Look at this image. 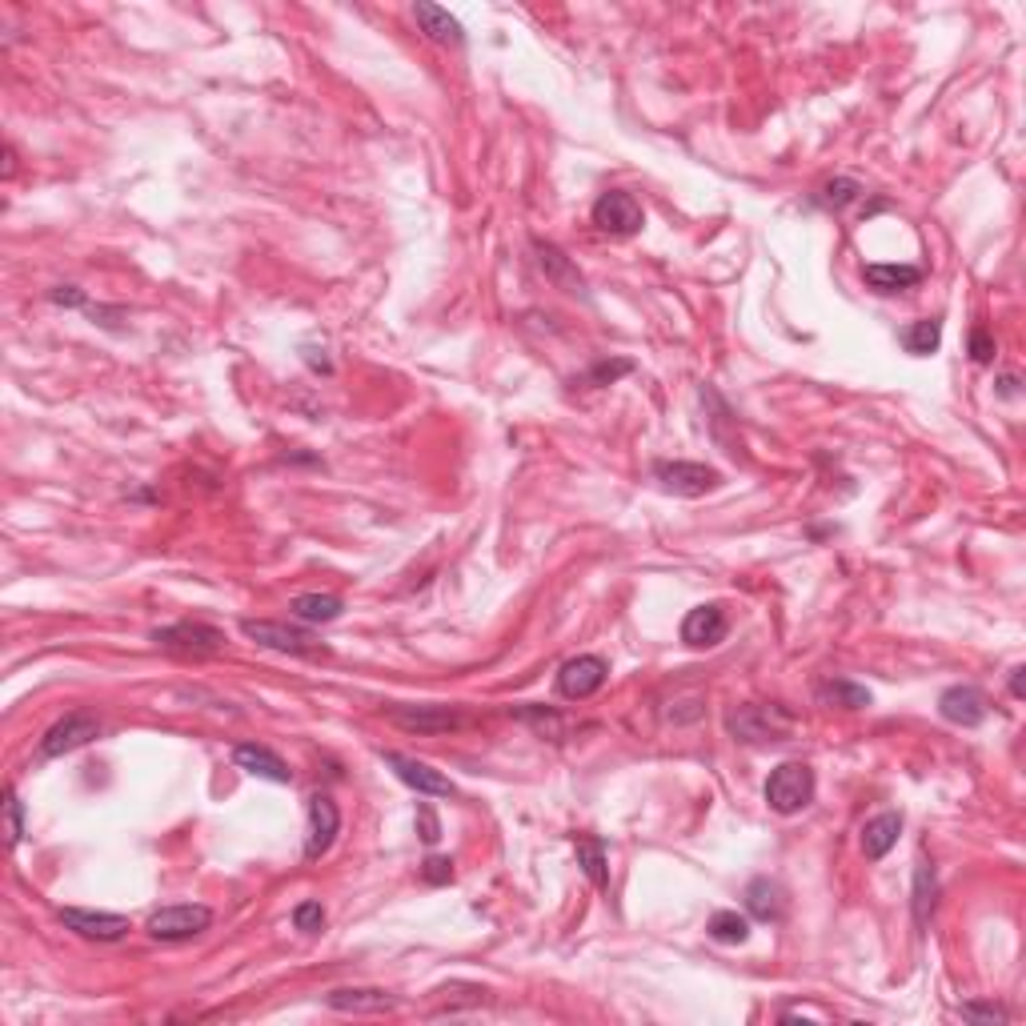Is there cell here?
Wrapping results in <instances>:
<instances>
[{"mask_svg":"<svg viewBox=\"0 0 1026 1026\" xmlns=\"http://www.w3.org/2000/svg\"><path fill=\"white\" fill-rule=\"evenodd\" d=\"M413 21L422 25V33L429 40H437V44H465V28H461L458 16H449V9H441V4H413Z\"/></svg>","mask_w":1026,"mask_h":1026,"instance_id":"d6986e66","label":"cell"},{"mask_svg":"<svg viewBox=\"0 0 1026 1026\" xmlns=\"http://www.w3.org/2000/svg\"><path fill=\"white\" fill-rule=\"evenodd\" d=\"M1014 385H1018V377H1011V373H1006V377L999 382V394H1002V397H1014V394H1018Z\"/></svg>","mask_w":1026,"mask_h":1026,"instance_id":"ab89813d","label":"cell"},{"mask_svg":"<svg viewBox=\"0 0 1026 1026\" xmlns=\"http://www.w3.org/2000/svg\"><path fill=\"white\" fill-rule=\"evenodd\" d=\"M726 610L722 605H694L690 614L682 618V642L694 645V650H710L726 638Z\"/></svg>","mask_w":1026,"mask_h":1026,"instance_id":"9a60e30c","label":"cell"},{"mask_svg":"<svg viewBox=\"0 0 1026 1026\" xmlns=\"http://www.w3.org/2000/svg\"><path fill=\"white\" fill-rule=\"evenodd\" d=\"M293 926L305 931V935H317V931L325 926V910H321V902H297V907H293Z\"/></svg>","mask_w":1026,"mask_h":1026,"instance_id":"d6a6232c","label":"cell"},{"mask_svg":"<svg viewBox=\"0 0 1026 1026\" xmlns=\"http://www.w3.org/2000/svg\"><path fill=\"white\" fill-rule=\"evenodd\" d=\"M92 738H101V722L85 710H73L65 714L61 722H53L44 730V738H40V758H65V754L89 746Z\"/></svg>","mask_w":1026,"mask_h":1026,"instance_id":"ba28073f","label":"cell"},{"mask_svg":"<svg viewBox=\"0 0 1026 1026\" xmlns=\"http://www.w3.org/2000/svg\"><path fill=\"white\" fill-rule=\"evenodd\" d=\"M654 477L666 493H678V498H702L722 486V474L702 461H654Z\"/></svg>","mask_w":1026,"mask_h":1026,"instance_id":"8992f818","label":"cell"},{"mask_svg":"<svg viewBox=\"0 0 1026 1026\" xmlns=\"http://www.w3.org/2000/svg\"><path fill=\"white\" fill-rule=\"evenodd\" d=\"M385 766H394V774L406 782L409 790H418V794H425V798H453L458 794V786L449 782L446 774H437L434 766L418 762V758H409V754H385Z\"/></svg>","mask_w":1026,"mask_h":1026,"instance_id":"4fadbf2b","label":"cell"},{"mask_svg":"<svg viewBox=\"0 0 1026 1026\" xmlns=\"http://www.w3.org/2000/svg\"><path fill=\"white\" fill-rule=\"evenodd\" d=\"M1023 674H1026V670H1023V666H1014V670H1011V694H1014V697H1026V685H1023Z\"/></svg>","mask_w":1026,"mask_h":1026,"instance_id":"74e56055","label":"cell"},{"mask_svg":"<svg viewBox=\"0 0 1026 1026\" xmlns=\"http://www.w3.org/2000/svg\"><path fill=\"white\" fill-rule=\"evenodd\" d=\"M790 726H794V718L778 706H738V710L726 714V730L738 742H782L790 734Z\"/></svg>","mask_w":1026,"mask_h":1026,"instance_id":"3957f363","label":"cell"},{"mask_svg":"<svg viewBox=\"0 0 1026 1026\" xmlns=\"http://www.w3.org/2000/svg\"><path fill=\"white\" fill-rule=\"evenodd\" d=\"M898 834H902V815H895V810H886V815L870 818L867 826H862V855L870 858V862H878V858H886L890 850H895Z\"/></svg>","mask_w":1026,"mask_h":1026,"instance_id":"ffe728a7","label":"cell"},{"mask_svg":"<svg viewBox=\"0 0 1026 1026\" xmlns=\"http://www.w3.org/2000/svg\"><path fill=\"white\" fill-rule=\"evenodd\" d=\"M49 302L65 305V309H80V305H85V293H80L77 285H56V290L49 293Z\"/></svg>","mask_w":1026,"mask_h":1026,"instance_id":"8d00e7d4","label":"cell"},{"mask_svg":"<svg viewBox=\"0 0 1026 1026\" xmlns=\"http://www.w3.org/2000/svg\"><path fill=\"white\" fill-rule=\"evenodd\" d=\"M418 834H422V843H429V846L441 838V822H437L434 806L429 803H418Z\"/></svg>","mask_w":1026,"mask_h":1026,"instance_id":"d590c367","label":"cell"},{"mask_svg":"<svg viewBox=\"0 0 1026 1026\" xmlns=\"http://www.w3.org/2000/svg\"><path fill=\"white\" fill-rule=\"evenodd\" d=\"M534 253H538V269L546 277H550L557 290L566 293H586V281H581L578 265L569 261L566 253L557 249V245H550V241H534Z\"/></svg>","mask_w":1026,"mask_h":1026,"instance_id":"ac0fdd59","label":"cell"},{"mask_svg":"<svg viewBox=\"0 0 1026 1026\" xmlns=\"http://www.w3.org/2000/svg\"><path fill=\"white\" fill-rule=\"evenodd\" d=\"M862 277H867V285L874 293H902V290H914L922 281V269L919 265H867L862 269Z\"/></svg>","mask_w":1026,"mask_h":1026,"instance_id":"44dd1931","label":"cell"},{"mask_svg":"<svg viewBox=\"0 0 1026 1026\" xmlns=\"http://www.w3.org/2000/svg\"><path fill=\"white\" fill-rule=\"evenodd\" d=\"M345 602L337 593H297L293 598V614L302 621H337Z\"/></svg>","mask_w":1026,"mask_h":1026,"instance_id":"cb8c5ba5","label":"cell"},{"mask_svg":"<svg viewBox=\"0 0 1026 1026\" xmlns=\"http://www.w3.org/2000/svg\"><path fill=\"white\" fill-rule=\"evenodd\" d=\"M325 1006L342 1014H382V1011H394L397 999L389 990H377V987H342L325 995Z\"/></svg>","mask_w":1026,"mask_h":1026,"instance_id":"e0dca14e","label":"cell"},{"mask_svg":"<svg viewBox=\"0 0 1026 1026\" xmlns=\"http://www.w3.org/2000/svg\"><path fill=\"white\" fill-rule=\"evenodd\" d=\"M626 373H633L630 357H618V361H598V365L586 373V385H614L618 377H626Z\"/></svg>","mask_w":1026,"mask_h":1026,"instance_id":"1f68e13d","label":"cell"},{"mask_svg":"<svg viewBox=\"0 0 1026 1026\" xmlns=\"http://www.w3.org/2000/svg\"><path fill=\"white\" fill-rule=\"evenodd\" d=\"M971 357L978 365H990V361H995V337L987 333V325H974L971 330Z\"/></svg>","mask_w":1026,"mask_h":1026,"instance_id":"e575fe53","label":"cell"},{"mask_svg":"<svg viewBox=\"0 0 1026 1026\" xmlns=\"http://www.w3.org/2000/svg\"><path fill=\"white\" fill-rule=\"evenodd\" d=\"M213 926V910L201 907V902H177V907H165L149 919V938L157 942H189V938L205 935Z\"/></svg>","mask_w":1026,"mask_h":1026,"instance_id":"277c9868","label":"cell"},{"mask_svg":"<svg viewBox=\"0 0 1026 1026\" xmlns=\"http://www.w3.org/2000/svg\"><path fill=\"white\" fill-rule=\"evenodd\" d=\"M931 910H935V870L919 862V870H914V919H919V926L931 919Z\"/></svg>","mask_w":1026,"mask_h":1026,"instance_id":"f1b7e54d","label":"cell"},{"mask_svg":"<svg viewBox=\"0 0 1026 1026\" xmlns=\"http://www.w3.org/2000/svg\"><path fill=\"white\" fill-rule=\"evenodd\" d=\"M578 867L581 874L598 886V890H610V867H605V843L602 838H593V834H581L578 843Z\"/></svg>","mask_w":1026,"mask_h":1026,"instance_id":"603a6c76","label":"cell"},{"mask_svg":"<svg viewBox=\"0 0 1026 1026\" xmlns=\"http://www.w3.org/2000/svg\"><path fill=\"white\" fill-rule=\"evenodd\" d=\"M593 225H598L602 233H610V238H633L645 225V217H642V205H638L630 193L610 189V193H602V197L593 201Z\"/></svg>","mask_w":1026,"mask_h":1026,"instance_id":"9c48e42d","label":"cell"},{"mask_svg":"<svg viewBox=\"0 0 1026 1026\" xmlns=\"http://www.w3.org/2000/svg\"><path fill=\"white\" fill-rule=\"evenodd\" d=\"M61 922H65V931H73V935H80V938H89V942H120V938L132 931L125 914H108V910L65 907V910H61Z\"/></svg>","mask_w":1026,"mask_h":1026,"instance_id":"30bf717a","label":"cell"},{"mask_svg":"<svg viewBox=\"0 0 1026 1026\" xmlns=\"http://www.w3.org/2000/svg\"><path fill=\"white\" fill-rule=\"evenodd\" d=\"M746 910H751L758 922H778L786 914V895L774 878H754L746 886Z\"/></svg>","mask_w":1026,"mask_h":1026,"instance_id":"7402d4cb","label":"cell"},{"mask_svg":"<svg viewBox=\"0 0 1026 1026\" xmlns=\"http://www.w3.org/2000/svg\"><path fill=\"white\" fill-rule=\"evenodd\" d=\"M818 697H822V702H834V706H843V710H867L870 702H874L867 685H855V682H846V678H830V682L818 690Z\"/></svg>","mask_w":1026,"mask_h":1026,"instance_id":"4316f807","label":"cell"},{"mask_svg":"<svg viewBox=\"0 0 1026 1026\" xmlns=\"http://www.w3.org/2000/svg\"><path fill=\"white\" fill-rule=\"evenodd\" d=\"M610 678V666H605L598 654H578L569 658L562 670H557V694L569 697V702H581V697H593Z\"/></svg>","mask_w":1026,"mask_h":1026,"instance_id":"8fae6325","label":"cell"},{"mask_svg":"<svg viewBox=\"0 0 1026 1026\" xmlns=\"http://www.w3.org/2000/svg\"><path fill=\"white\" fill-rule=\"evenodd\" d=\"M241 633L249 642L265 645V650H277V654H293V658H325L330 650L317 642L309 630H297V626H285V621H269V618H245L241 621Z\"/></svg>","mask_w":1026,"mask_h":1026,"instance_id":"7a4b0ae2","label":"cell"},{"mask_svg":"<svg viewBox=\"0 0 1026 1026\" xmlns=\"http://www.w3.org/2000/svg\"><path fill=\"white\" fill-rule=\"evenodd\" d=\"M233 762H238V770H245V774L277 782V786H290L293 782L290 766L281 762V754H273L269 746H261V742H241V746H233Z\"/></svg>","mask_w":1026,"mask_h":1026,"instance_id":"2e32d148","label":"cell"},{"mask_svg":"<svg viewBox=\"0 0 1026 1026\" xmlns=\"http://www.w3.org/2000/svg\"><path fill=\"white\" fill-rule=\"evenodd\" d=\"M4 838H9V846L25 838V806L16 798V786H4Z\"/></svg>","mask_w":1026,"mask_h":1026,"instance_id":"f546056e","label":"cell"},{"mask_svg":"<svg viewBox=\"0 0 1026 1026\" xmlns=\"http://www.w3.org/2000/svg\"><path fill=\"white\" fill-rule=\"evenodd\" d=\"M766 803L774 815H798L815 803V770L806 762H782L766 778Z\"/></svg>","mask_w":1026,"mask_h":1026,"instance_id":"6da1fadb","label":"cell"},{"mask_svg":"<svg viewBox=\"0 0 1026 1026\" xmlns=\"http://www.w3.org/2000/svg\"><path fill=\"white\" fill-rule=\"evenodd\" d=\"M902 345H907V354H914V357L938 354V345H942V321H938V317L910 321L907 330H902Z\"/></svg>","mask_w":1026,"mask_h":1026,"instance_id":"d4e9b609","label":"cell"},{"mask_svg":"<svg viewBox=\"0 0 1026 1026\" xmlns=\"http://www.w3.org/2000/svg\"><path fill=\"white\" fill-rule=\"evenodd\" d=\"M706 935H710L714 942H730V947H738V942L751 938V919L738 914V910H714L710 922H706Z\"/></svg>","mask_w":1026,"mask_h":1026,"instance_id":"484cf974","label":"cell"},{"mask_svg":"<svg viewBox=\"0 0 1026 1026\" xmlns=\"http://www.w3.org/2000/svg\"><path fill=\"white\" fill-rule=\"evenodd\" d=\"M959 1014L966 1023H983V1026H999L1011 1018V1011H1006V1006H995V1002H962Z\"/></svg>","mask_w":1026,"mask_h":1026,"instance_id":"4dcf8cb0","label":"cell"},{"mask_svg":"<svg viewBox=\"0 0 1026 1026\" xmlns=\"http://www.w3.org/2000/svg\"><path fill=\"white\" fill-rule=\"evenodd\" d=\"M938 714H942L947 722L974 730V726L987 722V697H983L978 685H950V690H942V697H938Z\"/></svg>","mask_w":1026,"mask_h":1026,"instance_id":"5bb4252c","label":"cell"},{"mask_svg":"<svg viewBox=\"0 0 1026 1026\" xmlns=\"http://www.w3.org/2000/svg\"><path fill=\"white\" fill-rule=\"evenodd\" d=\"M858 197H862V184L850 181V177H834V181H826L822 189H818L815 201L822 205V209L838 213V209H846V205H850V201H858Z\"/></svg>","mask_w":1026,"mask_h":1026,"instance_id":"83f0119b","label":"cell"},{"mask_svg":"<svg viewBox=\"0 0 1026 1026\" xmlns=\"http://www.w3.org/2000/svg\"><path fill=\"white\" fill-rule=\"evenodd\" d=\"M153 642L161 650H177V654H193V658H209L225 650V633L209 621H172L153 630Z\"/></svg>","mask_w":1026,"mask_h":1026,"instance_id":"5b68a950","label":"cell"},{"mask_svg":"<svg viewBox=\"0 0 1026 1026\" xmlns=\"http://www.w3.org/2000/svg\"><path fill=\"white\" fill-rule=\"evenodd\" d=\"M13 172H16V149L9 145V149H4V181H9Z\"/></svg>","mask_w":1026,"mask_h":1026,"instance_id":"f35d334b","label":"cell"},{"mask_svg":"<svg viewBox=\"0 0 1026 1026\" xmlns=\"http://www.w3.org/2000/svg\"><path fill=\"white\" fill-rule=\"evenodd\" d=\"M422 878L429 882V886H449V882H453V862L441 855H429L422 862Z\"/></svg>","mask_w":1026,"mask_h":1026,"instance_id":"836d02e7","label":"cell"},{"mask_svg":"<svg viewBox=\"0 0 1026 1026\" xmlns=\"http://www.w3.org/2000/svg\"><path fill=\"white\" fill-rule=\"evenodd\" d=\"M389 722L409 734H449V730H461L465 718L453 706H389Z\"/></svg>","mask_w":1026,"mask_h":1026,"instance_id":"7c38bea8","label":"cell"},{"mask_svg":"<svg viewBox=\"0 0 1026 1026\" xmlns=\"http://www.w3.org/2000/svg\"><path fill=\"white\" fill-rule=\"evenodd\" d=\"M305 818H309V834H305V858L309 862H317V858H325L333 850V843H337V834H342V810H337V803H333L330 794H309V803H305Z\"/></svg>","mask_w":1026,"mask_h":1026,"instance_id":"52a82bcc","label":"cell"}]
</instances>
